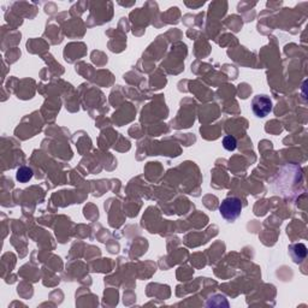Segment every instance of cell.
<instances>
[{
	"label": "cell",
	"mask_w": 308,
	"mask_h": 308,
	"mask_svg": "<svg viewBox=\"0 0 308 308\" xmlns=\"http://www.w3.org/2000/svg\"><path fill=\"white\" fill-rule=\"evenodd\" d=\"M219 212L228 222H234L242 212V202L238 197H228L219 205Z\"/></svg>",
	"instance_id": "obj_1"
},
{
	"label": "cell",
	"mask_w": 308,
	"mask_h": 308,
	"mask_svg": "<svg viewBox=\"0 0 308 308\" xmlns=\"http://www.w3.org/2000/svg\"><path fill=\"white\" fill-rule=\"evenodd\" d=\"M252 110L257 117L264 118L272 111V101L265 94L255 95L252 100Z\"/></svg>",
	"instance_id": "obj_2"
},
{
	"label": "cell",
	"mask_w": 308,
	"mask_h": 308,
	"mask_svg": "<svg viewBox=\"0 0 308 308\" xmlns=\"http://www.w3.org/2000/svg\"><path fill=\"white\" fill-rule=\"evenodd\" d=\"M289 254L295 264H301L307 257V247L304 243H293L289 246Z\"/></svg>",
	"instance_id": "obj_3"
},
{
	"label": "cell",
	"mask_w": 308,
	"mask_h": 308,
	"mask_svg": "<svg viewBox=\"0 0 308 308\" xmlns=\"http://www.w3.org/2000/svg\"><path fill=\"white\" fill-rule=\"evenodd\" d=\"M31 177H33V170L28 166L20 167L17 170V173H16V178L21 183L28 182V181L31 180Z\"/></svg>",
	"instance_id": "obj_4"
},
{
	"label": "cell",
	"mask_w": 308,
	"mask_h": 308,
	"mask_svg": "<svg viewBox=\"0 0 308 308\" xmlns=\"http://www.w3.org/2000/svg\"><path fill=\"white\" fill-rule=\"evenodd\" d=\"M223 146H224V148L226 149V151L233 152V151H235L236 147H237V141H236V139L234 138V136L228 135L223 139Z\"/></svg>",
	"instance_id": "obj_5"
}]
</instances>
